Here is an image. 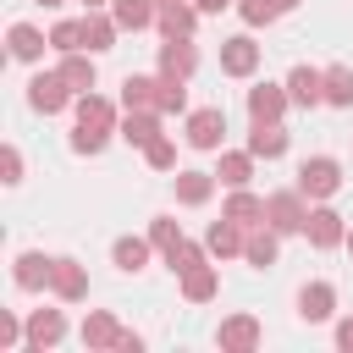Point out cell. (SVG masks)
Here are the masks:
<instances>
[{
    "label": "cell",
    "mask_w": 353,
    "mask_h": 353,
    "mask_svg": "<svg viewBox=\"0 0 353 353\" xmlns=\"http://www.w3.org/2000/svg\"><path fill=\"white\" fill-rule=\"evenodd\" d=\"M72 116H77V127H72V149H77V154H99V149L110 143V132L121 127L116 105H110L99 88L77 94V99H72Z\"/></svg>",
    "instance_id": "obj_1"
},
{
    "label": "cell",
    "mask_w": 353,
    "mask_h": 353,
    "mask_svg": "<svg viewBox=\"0 0 353 353\" xmlns=\"http://www.w3.org/2000/svg\"><path fill=\"white\" fill-rule=\"evenodd\" d=\"M309 204H325V199H336L342 193V160L336 154H309V160H298V182H292Z\"/></svg>",
    "instance_id": "obj_2"
},
{
    "label": "cell",
    "mask_w": 353,
    "mask_h": 353,
    "mask_svg": "<svg viewBox=\"0 0 353 353\" xmlns=\"http://www.w3.org/2000/svg\"><path fill=\"white\" fill-rule=\"evenodd\" d=\"M182 143L199 149V154H215V149L226 143V110H221V105L188 110V116H182Z\"/></svg>",
    "instance_id": "obj_3"
},
{
    "label": "cell",
    "mask_w": 353,
    "mask_h": 353,
    "mask_svg": "<svg viewBox=\"0 0 353 353\" xmlns=\"http://www.w3.org/2000/svg\"><path fill=\"white\" fill-rule=\"evenodd\" d=\"M265 221H270L281 237H298L303 221H309V199H303L298 188H276V193H265Z\"/></svg>",
    "instance_id": "obj_4"
},
{
    "label": "cell",
    "mask_w": 353,
    "mask_h": 353,
    "mask_svg": "<svg viewBox=\"0 0 353 353\" xmlns=\"http://www.w3.org/2000/svg\"><path fill=\"white\" fill-rule=\"evenodd\" d=\"M72 99H77V94H72V83H66L61 72H33V77H28V105H33L39 116H61Z\"/></svg>",
    "instance_id": "obj_5"
},
{
    "label": "cell",
    "mask_w": 353,
    "mask_h": 353,
    "mask_svg": "<svg viewBox=\"0 0 353 353\" xmlns=\"http://www.w3.org/2000/svg\"><path fill=\"white\" fill-rule=\"evenodd\" d=\"M303 237H309V248H342L347 243V221H342V210H331V199L325 204H309V221H303Z\"/></svg>",
    "instance_id": "obj_6"
},
{
    "label": "cell",
    "mask_w": 353,
    "mask_h": 353,
    "mask_svg": "<svg viewBox=\"0 0 353 353\" xmlns=\"http://www.w3.org/2000/svg\"><path fill=\"white\" fill-rule=\"evenodd\" d=\"M259 61H265V44H259L254 33H237V39L221 44V72H226V77H254Z\"/></svg>",
    "instance_id": "obj_7"
},
{
    "label": "cell",
    "mask_w": 353,
    "mask_h": 353,
    "mask_svg": "<svg viewBox=\"0 0 353 353\" xmlns=\"http://www.w3.org/2000/svg\"><path fill=\"white\" fill-rule=\"evenodd\" d=\"M50 270H55V254L22 248L17 265H11V281H17V292H50Z\"/></svg>",
    "instance_id": "obj_8"
},
{
    "label": "cell",
    "mask_w": 353,
    "mask_h": 353,
    "mask_svg": "<svg viewBox=\"0 0 353 353\" xmlns=\"http://www.w3.org/2000/svg\"><path fill=\"white\" fill-rule=\"evenodd\" d=\"M298 320H303V325L336 320V287H331V281H303V287H298Z\"/></svg>",
    "instance_id": "obj_9"
},
{
    "label": "cell",
    "mask_w": 353,
    "mask_h": 353,
    "mask_svg": "<svg viewBox=\"0 0 353 353\" xmlns=\"http://www.w3.org/2000/svg\"><path fill=\"white\" fill-rule=\"evenodd\" d=\"M215 342H221V353H254L265 342V325L254 314H226L221 331H215Z\"/></svg>",
    "instance_id": "obj_10"
},
{
    "label": "cell",
    "mask_w": 353,
    "mask_h": 353,
    "mask_svg": "<svg viewBox=\"0 0 353 353\" xmlns=\"http://www.w3.org/2000/svg\"><path fill=\"white\" fill-rule=\"evenodd\" d=\"M287 94H292V105L298 110H314V105H325V66H292L287 72Z\"/></svg>",
    "instance_id": "obj_11"
},
{
    "label": "cell",
    "mask_w": 353,
    "mask_h": 353,
    "mask_svg": "<svg viewBox=\"0 0 353 353\" xmlns=\"http://www.w3.org/2000/svg\"><path fill=\"white\" fill-rule=\"evenodd\" d=\"M50 292L61 303H83L88 298V270L72 259V254H55V270H50Z\"/></svg>",
    "instance_id": "obj_12"
},
{
    "label": "cell",
    "mask_w": 353,
    "mask_h": 353,
    "mask_svg": "<svg viewBox=\"0 0 353 353\" xmlns=\"http://www.w3.org/2000/svg\"><path fill=\"white\" fill-rule=\"evenodd\" d=\"M116 39H121V22L110 17V6H94V11H83V50L105 55V50H116Z\"/></svg>",
    "instance_id": "obj_13"
},
{
    "label": "cell",
    "mask_w": 353,
    "mask_h": 353,
    "mask_svg": "<svg viewBox=\"0 0 353 353\" xmlns=\"http://www.w3.org/2000/svg\"><path fill=\"white\" fill-rule=\"evenodd\" d=\"M287 105H292L287 83H254L248 88V121H281Z\"/></svg>",
    "instance_id": "obj_14"
},
{
    "label": "cell",
    "mask_w": 353,
    "mask_h": 353,
    "mask_svg": "<svg viewBox=\"0 0 353 353\" xmlns=\"http://www.w3.org/2000/svg\"><path fill=\"white\" fill-rule=\"evenodd\" d=\"M243 243H248V226H237L232 215H221V221L204 232V248H210V259H243Z\"/></svg>",
    "instance_id": "obj_15"
},
{
    "label": "cell",
    "mask_w": 353,
    "mask_h": 353,
    "mask_svg": "<svg viewBox=\"0 0 353 353\" xmlns=\"http://www.w3.org/2000/svg\"><path fill=\"white\" fill-rule=\"evenodd\" d=\"M243 259H248L254 270H270V265L281 259V232H276L270 221H259V226H248V243H243Z\"/></svg>",
    "instance_id": "obj_16"
},
{
    "label": "cell",
    "mask_w": 353,
    "mask_h": 353,
    "mask_svg": "<svg viewBox=\"0 0 353 353\" xmlns=\"http://www.w3.org/2000/svg\"><path fill=\"white\" fill-rule=\"evenodd\" d=\"M154 66H160L165 77H182V83H188V77L199 72V44H193V39H165Z\"/></svg>",
    "instance_id": "obj_17"
},
{
    "label": "cell",
    "mask_w": 353,
    "mask_h": 353,
    "mask_svg": "<svg viewBox=\"0 0 353 353\" xmlns=\"http://www.w3.org/2000/svg\"><path fill=\"white\" fill-rule=\"evenodd\" d=\"M199 6L193 0H182V6H160V17H154V28H160V39H193L199 33Z\"/></svg>",
    "instance_id": "obj_18"
},
{
    "label": "cell",
    "mask_w": 353,
    "mask_h": 353,
    "mask_svg": "<svg viewBox=\"0 0 353 353\" xmlns=\"http://www.w3.org/2000/svg\"><path fill=\"white\" fill-rule=\"evenodd\" d=\"M171 182H176V204H188V210L210 204V199H215V188H221V176H215V171H176Z\"/></svg>",
    "instance_id": "obj_19"
},
{
    "label": "cell",
    "mask_w": 353,
    "mask_h": 353,
    "mask_svg": "<svg viewBox=\"0 0 353 353\" xmlns=\"http://www.w3.org/2000/svg\"><path fill=\"white\" fill-rule=\"evenodd\" d=\"M66 342V314L61 309H33L28 314V347H61Z\"/></svg>",
    "instance_id": "obj_20"
},
{
    "label": "cell",
    "mask_w": 353,
    "mask_h": 353,
    "mask_svg": "<svg viewBox=\"0 0 353 353\" xmlns=\"http://www.w3.org/2000/svg\"><path fill=\"white\" fill-rule=\"evenodd\" d=\"M287 143H292V138H287L281 121H254V127H248V149H254V160H281Z\"/></svg>",
    "instance_id": "obj_21"
},
{
    "label": "cell",
    "mask_w": 353,
    "mask_h": 353,
    "mask_svg": "<svg viewBox=\"0 0 353 353\" xmlns=\"http://www.w3.org/2000/svg\"><path fill=\"white\" fill-rule=\"evenodd\" d=\"M44 44H50V33H39L33 22H11V28H6V50H11V61H39Z\"/></svg>",
    "instance_id": "obj_22"
},
{
    "label": "cell",
    "mask_w": 353,
    "mask_h": 353,
    "mask_svg": "<svg viewBox=\"0 0 353 353\" xmlns=\"http://www.w3.org/2000/svg\"><path fill=\"white\" fill-rule=\"evenodd\" d=\"M55 72H61V77L72 83V94H88V88L99 83V72H94V50H66Z\"/></svg>",
    "instance_id": "obj_23"
},
{
    "label": "cell",
    "mask_w": 353,
    "mask_h": 353,
    "mask_svg": "<svg viewBox=\"0 0 353 353\" xmlns=\"http://www.w3.org/2000/svg\"><path fill=\"white\" fill-rule=\"evenodd\" d=\"M154 99H160V72L149 77V72H127L121 77V105L127 110H154Z\"/></svg>",
    "instance_id": "obj_24"
},
{
    "label": "cell",
    "mask_w": 353,
    "mask_h": 353,
    "mask_svg": "<svg viewBox=\"0 0 353 353\" xmlns=\"http://www.w3.org/2000/svg\"><path fill=\"white\" fill-rule=\"evenodd\" d=\"M160 121H165V116H160V110H127V116H121V127H116V132H121V138H127V143H132V149H149V143H154V138H160Z\"/></svg>",
    "instance_id": "obj_25"
},
{
    "label": "cell",
    "mask_w": 353,
    "mask_h": 353,
    "mask_svg": "<svg viewBox=\"0 0 353 353\" xmlns=\"http://www.w3.org/2000/svg\"><path fill=\"white\" fill-rule=\"evenodd\" d=\"M215 176H221V188H248L254 182V149H221Z\"/></svg>",
    "instance_id": "obj_26"
},
{
    "label": "cell",
    "mask_w": 353,
    "mask_h": 353,
    "mask_svg": "<svg viewBox=\"0 0 353 353\" xmlns=\"http://www.w3.org/2000/svg\"><path fill=\"white\" fill-rule=\"evenodd\" d=\"M221 215H232L237 226H259V221H265V199H259V193H248V188H226Z\"/></svg>",
    "instance_id": "obj_27"
},
{
    "label": "cell",
    "mask_w": 353,
    "mask_h": 353,
    "mask_svg": "<svg viewBox=\"0 0 353 353\" xmlns=\"http://www.w3.org/2000/svg\"><path fill=\"white\" fill-rule=\"evenodd\" d=\"M149 254H154L149 237H116V243H110V259H116L121 276H138V270L149 265Z\"/></svg>",
    "instance_id": "obj_28"
},
{
    "label": "cell",
    "mask_w": 353,
    "mask_h": 353,
    "mask_svg": "<svg viewBox=\"0 0 353 353\" xmlns=\"http://www.w3.org/2000/svg\"><path fill=\"white\" fill-rule=\"evenodd\" d=\"M215 292H221V270H215L210 259L193 265V270H182V298H188V303H210Z\"/></svg>",
    "instance_id": "obj_29"
},
{
    "label": "cell",
    "mask_w": 353,
    "mask_h": 353,
    "mask_svg": "<svg viewBox=\"0 0 353 353\" xmlns=\"http://www.w3.org/2000/svg\"><path fill=\"white\" fill-rule=\"evenodd\" d=\"M110 17L121 22V33H143V28H154L160 6L154 0H110Z\"/></svg>",
    "instance_id": "obj_30"
},
{
    "label": "cell",
    "mask_w": 353,
    "mask_h": 353,
    "mask_svg": "<svg viewBox=\"0 0 353 353\" xmlns=\"http://www.w3.org/2000/svg\"><path fill=\"white\" fill-rule=\"evenodd\" d=\"M83 347H116L121 342V325H116V314H105V309H88V320H83Z\"/></svg>",
    "instance_id": "obj_31"
},
{
    "label": "cell",
    "mask_w": 353,
    "mask_h": 353,
    "mask_svg": "<svg viewBox=\"0 0 353 353\" xmlns=\"http://www.w3.org/2000/svg\"><path fill=\"white\" fill-rule=\"evenodd\" d=\"M154 110H160V116H188V83L160 72V99H154Z\"/></svg>",
    "instance_id": "obj_32"
},
{
    "label": "cell",
    "mask_w": 353,
    "mask_h": 353,
    "mask_svg": "<svg viewBox=\"0 0 353 353\" xmlns=\"http://www.w3.org/2000/svg\"><path fill=\"white\" fill-rule=\"evenodd\" d=\"M325 105L336 110L353 105V66H325Z\"/></svg>",
    "instance_id": "obj_33"
},
{
    "label": "cell",
    "mask_w": 353,
    "mask_h": 353,
    "mask_svg": "<svg viewBox=\"0 0 353 353\" xmlns=\"http://www.w3.org/2000/svg\"><path fill=\"white\" fill-rule=\"evenodd\" d=\"M50 50H83V17H61L55 28H50Z\"/></svg>",
    "instance_id": "obj_34"
},
{
    "label": "cell",
    "mask_w": 353,
    "mask_h": 353,
    "mask_svg": "<svg viewBox=\"0 0 353 353\" xmlns=\"http://www.w3.org/2000/svg\"><path fill=\"white\" fill-rule=\"evenodd\" d=\"M204 259H210V248H204V243H193V237H182V243L165 254V265H171L176 276H182V270H193V265H204Z\"/></svg>",
    "instance_id": "obj_35"
},
{
    "label": "cell",
    "mask_w": 353,
    "mask_h": 353,
    "mask_svg": "<svg viewBox=\"0 0 353 353\" xmlns=\"http://www.w3.org/2000/svg\"><path fill=\"white\" fill-rule=\"evenodd\" d=\"M149 243H154L160 254H171V248L182 243V226H176V215H154V221H149Z\"/></svg>",
    "instance_id": "obj_36"
},
{
    "label": "cell",
    "mask_w": 353,
    "mask_h": 353,
    "mask_svg": "<svg viewBox=\"0 0 353 353\" xmlns=\"http://www.w3.org/2000/svg\"><path fill=\"white\" fill-rule=\"evenodd\" d=\"M237 17H243L248 28H270V22L281 17V6H276V0H237Z\"/></svg>",
    "instance_id": "obj_37"
},
{
    "label": "cell",
    "mask_w": 353,
    "mask_h": 353,
    "mask_svg": "<svg viewBox=\"0 0 353 353\" xmlns=\"http://www.w3.org/2000/svg\"><path fill=\"white\" fill-rule=\"evenodd\" d=\"M143 160H149V171H176V143H171V138L160 132V138H154V143L143 149Z\"/></svg>",
    "instance_id": "obj_38"
},
{
    "label": "cell",
    "mask_w": 353,
    "mask_h": 353,
    "mask_svg": "<svg viewBox=\"0 0 353 353\" xmlns=\"http://www.w3.org/2000/svg\"><path fill=\"white\" fill-rule=\"evenodd\" d=\"M0 182H6V188H17V182H22V149H17V143H6V149H0Z\"/></svg>",
    "instance_id": "obj_39"
},
{
    "label": "cell",
    "mask_w": 353,
    "mask_h": 353,
    "mask_svg": "<svg viewBox=\"0 0 353 353\" xmlns=\"http://www.w3.org/2000/svg\"><path fill=\"white\" fill-rule=\"evenodd\" d=\"M336 347H342V353H353V314H342V320H336Z\"/></svg>",
    "instance_id": "obj_40"
},
{
    "label": "cell",
    "mask_w": 353,
    "mask_h": 353,
    "mask_svg": "<svg viewBox=\"0 0 353 353\" xmlns=\"http://www.w3.org/2000/svg\"><path fill=\"white\" fill-rule=\"evenodd\" d=\"M116 347H121V353H138V347H143V336H138V331H121V342H116Z\"/></svg>",
    "instance_id": "obj_41"
},
{
    "label": "cell",
    "mask_w": 353,
    "mask_h": 353,
    "mask_svg": "<svg viewBox=\"0 0 353 353\" xmlns=\"http://www.w3.org/2000/svg\"><path fill=\"white\" fill-rule=\"evenodd\" d=\"M193 6H199V11H204V17H221V11H226V6H232V0H193Z\"/></svg>",
    "instance_id": "obj_42"
},
{
    "label": "cell",
    "mask_w": 353,
    "mask_h": 353,
    "mask_svg": "<svg viewBox=\"0 0 353 353\" xmlns=\"http://www.w3.org/2000/svg\"><path fill=\"white\" fill-rule=\"evenodd\" d=\"M39 6H44V11H55V6H66V0H39Z\"/></svg>",
    "instance_id": "obj_43"
},
{
    "label": "cell",
    "mask_w": 353,
    "mask_h": 353,
    "mask_svg": "<svg viewBox=\"0 0 353 353\" xmlns=\"http://www.w3.org/2000/svg\"><path fill=\"white\" fill-rule=\"evenodd\" d=\"M276 6H281V17H287V11H292V6H298V0H276Z\"/></svg>",
    "instance_id": "obj_44"
},
{
    "label": "cell",
    "mask_w": 353,
    "mask_h": 353,
    "mask_svg": "<svg viewBox=\"0 0 353 353\" xmlns=\"http://www.w3.org/2000/svg\"><path fill=\"white\" fill-rule=\"evenodd\" d=\"M94 6H110V0H83V11H94Z\"/></svg>",
    "instance_id": "obj_45"
},
{
    "label": "cell",
    "mask_w": 353,
    "mask_h": 353,
    "mask_svg": "<svg viewBox=\"0 0 353 353\" xmlns=\"http://www.w3.org/2000/svg\"><path fill=\"white\" fill-rule=\"evenodd\" d=\"M342 248H347V254H353V226H347V243H342Z\"/></svg>",
    "instance_id": "obj_46"
},
{
    "label": "cell",
    "mask_w": 353,
    "mask_h": 353,
    "mask_svg": "<svg viewBox=\"0 0 353 353\" xmlns=\"http://www.w3.org/2000/svg\"><path fill=\"white\" fill-rule=\"evenodd\" d=\"M154 6H182V0H154Z\"/></svg>",
    "instance_id": "obj_47"
}]
</instances>
